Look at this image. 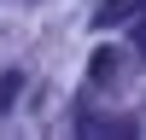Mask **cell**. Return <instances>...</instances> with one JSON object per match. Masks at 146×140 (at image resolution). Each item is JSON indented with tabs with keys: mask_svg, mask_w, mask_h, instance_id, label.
<instances>
[{
	"mask_svg": "<svg viewBox=\"0 0 146 140\" xmlns=\"http://www.w3.org/2000/svg\"><path fill=\"white\" fill-rule=\"evenodd\" d=\"M146 12V0H105L100 12H94V23H100V29H111V23H135Z\"/></svg>",
	"mask_w": 146,
	"mask_h": 140,
	"instance_id": "1",
	"label": "cell"
},
{
	"mask_svg": "<svg viewBox=\"0 0 146 140\" xmlns=\"http://www.w3.org/2000/svg\"><path fill=\"white\" fill-rule=\"evenodd\" d=\"M18 88H23V76H18V70H6V76H0V117L18 105Z\"/></svg>",
	"mask_w": 146,
	"mask_h": 140,
	"instance_id": "2",
	"label": "cell"
},
{
	"mask_svg": "<svg viewBox=\"0 0 146 140\" xmlns=\"http://www.w3.org/2000/svg\"><path fill=\"white\" fill-rule=\"evenodd\" d=\"M111 76H117V53L100 47V53H94V82H111Z\"/></svg>",
	"mask_w": 146,
	"mask_h": 140,
	"instance_id": "3",
	"label": "cell"
},
{
	"mask_svg": "<svg viewBox=\"0 0 146 140\" xmlns=\"http://www.w3.org/2000/svg\"><path fill=\"white\" fill-rule=\"evenodd\" d=\"M135 58H146V12L135 18Z\"/></svg>",
	"mask_w": 146,
	"mask_h": 140,
	"instance_id": "4",
	"label": "cell"
}]
</instances>
